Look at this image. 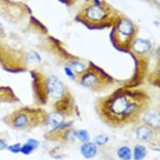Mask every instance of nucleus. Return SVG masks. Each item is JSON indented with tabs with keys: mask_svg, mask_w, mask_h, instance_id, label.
<instances>
[{
	"mask_svg": "<svg viewBox=\"0 0 160 160\" xmlns=\"http://www.w3.org/2000/svg\"><path fill=\"white\" fill-rule=\"evenodd\" d=\"M151 100L139 90H121L95 102V109L101 121L112 128L139 122L151 107Z\"/></svg>",
	"mask_w": 160,
	"mask_h": 160,
	"instance_id": "nucleus-1",
	"label": "nucleus"
},
{
	"mask_svg": "<svg viewBox=\"0 0 160 160\" xmlns=\"http://www.w3.org/2000/svg\"><path fill=\"white\" fill-rule=\"evenodd\" d=\"M85 15L88 20L93 22H99L106 18V11L101 6L95 5L87 9Z\"/></svg>",
	"mask_w": 160,
	"mask_h": 160,
	"instance_id": "nucleus-8",
	"label": "nucleus"
},
{
	"mask_svg": "<svg viewBox=\"0 0 160 160\" xmlns=\"http://www.w3.org/2000/svg\"><path fill=\"white\" fill-rule=\"evenodd\" d=\"M76 133L77 130L71 125V123H63L47 133L44 137L50 141L69 144L74 143L77 139Z\"/></svg>",
	"mask_w": 160,
	"mask_h": 160,
	"instance_id": "nucleus-3",
	"label": "nucleus"
},
{
	"mask_svg": "<svg viewBox=\"0 0 160 160\" xmlns=\"http://www.w3.org/2000/svg\"><path fill=\"white\" fill-rule=\"evenodd\" d=\"M72 71L77 73L82 74L85 71V67L84 65L77 62H74L71 64L70 66L69 67Z\"/></svg>",
	"mask_w": 160,
	"mask_h": 160,
	"instance_id": "nucleus-17",
	"label": "nucleus"
},
{
	"mask_svg": "<svg viewBox=\"0 0 160 160\" xmlns=\"http://www.w3.org/2000/svg\"><path fill=\"white\" fill-rule=\"evenodd\" d=\"M76 138L82 143H86L89 141V135L87 131L85 130H79L77 131Z\"/></svg>",
	"mask_w": 160,
	"mask_h": 160,
	"instance_id": "nucleus-18",
	"label": "nucleus"
},
{
	"mask_svg": "<svg viewBox=\"0 0 160 160\" xmlns=\"http://www.w3.org/2000/svg\"><path fill=\"white\" fill-rule=\"evenodd\" d=\"M82 75L80 79V84L85 87L94 90L103 88L109 81L106 75L95 70L85 71Z\"/></svg>",
	"mask_w": 160,
	"mask_h": 160,
	"instance_id": "nucleus-5",
	"label": "nucleus"
},
{
	"mask_svg": "<svg viewBox=\"0 0 160 160\" xmlns=\"http://www.w3.org/2000/svg\"><path fill=\"white\" fill-rule=\"evenodd\" d=\"M159 114L156 111L149 110L142 117L141 122L154 128V129L159 131L160 127Z\"/></svg>",
	"mask_w": 160,
	"mask_h": 160,
	"instance_id": "nucleus-9",
	"label": "nucleus"
},
{
	"mask_svg": "<svg viewBox=\"0 0 160 160\" xmlns=\"http://www.w3.org/2000/svg\"><path fill=\"white\" fill-rule=\"evenodd\" d=\"M64 117L63 115L57 112H53L51 114H48V119L47 124L50 125L53 129L63 124Z\"/></svg>",
	"mask_w": 160,
	"mask_h": 160,
	"instance_id": "nucleus-12",
	"label": "nucleus"
},
{
	"mask_svg": "<svg viewBox=\"0 0 160 160\" xmlns=\"http://www.w3.org/2000/svg\"><path fill=\"white\" fill-rule=\"evenodd\" d=\"M94 141V143L95 144V145L101 146L107 142L108 137L105 135H99L95 138Z\"/></svg>",
	"mask_w": 160,
	"mask_h": 160,
	"instance_id": "nucleus-19",
	"label": "nucleus"
},
{
	"mask_svg": "<svg viewBox=\"0 0 160 160\" xmlns=\"http://www.w3.org/2000/svg\"><path fill=\"white\" fill-rule=\"evenodd\" d=\"M80 153L86 159L92 158L97 154V147L94 143L89 141L84 143L80 148Z\"/></svg>",
	"mask_w": 160,
	"mask_h": 160,
	"instance_id": "nucleus-10",
	"label": "nucleus"
},
{
	"mask_svg": "<svg viewBox=\"0 0 160 160\" xmlns=\"http://www.w3.org/2000/svg\"><path fill=\"white\" fill-rule=\"evenodd\" d=\"M150 47L149 44L143 40H138L133 44V48L135 51L138 53H144L146 52Z\"/></svg>",
	"mask_w": 160,
	"mask_h": 160,
	"instance_id": "nucleus-16",
	"label": "nucleus"
},
{
	"mask_svg": "<svg viewBox=\"0 0 160 160\" xmlns=\"http://www.w3.org/2000/svg\"><path fill=\"white\" fill-rule=\"evenodd\" d=\"M65 70H66L65 71H66V74H67L69 77H71V78L74 77V74H73V71H72L69 68H66Z\"/></svg>",
	"mask_w": 160,
	"mask_h": 160,
	"instance_id": "nucleus-21",
	"label": "nucleus"
},
{
	"mask_svg": "<svg viewBox=\"0 0 160 160\" xmlns=\"http://www.w3.org/2000/svg\"><path fill=\"white\" fill-rule=\"evenodd\" d=\"M48 114L41 107H24L5 119V123L18 131H30L35 127L47 125Z\"/></svg>",
	"mask_w": 160,
	"mask_h": 160,
	"instance_id": "nucleus-2",
	"label": "nucleus"
},
{
	"mask_svg": "<svg viewBox=\"0 0 160 160\" xmlns=\"http://www.w3.org/2000/svg\"><path fill=\"white\" fill-rule=\"evenodd\" d=\"M117 156L122 160H131L132 158L131 151L129 147L126 146L121 147L117 150Z\"/></svg>",
	"mask_w": 160,
	"mask_h": 160,
	"instance_id": "nucleus-15",
	"label": "nucleus"
},
{
	"mask_svg": "<svg viewBox=\"0 0 160 160\" xmlns=\"http://www.w3.org/2000/svg\"><path fill=\"white\" fill-rule=\"evenodd\" d=\"M54 112L63 117H74L79 115V109L72 95L67 92L63 97L54 102L53 105Z\"/></svg>",
	"mask_w": 160,
	"mask_h": 160,
	"instance_id": "nucleus-4",
	"label": "nucleus"
},
{
	"mask_svg": "<svg viewBox=\"0 0 160 160\" xmlns=\"http://www.w3.org/2000/svg\"><path fill=\"white\" fill-rule=\"evenodd\" d=\"M46 90L48 99L54 100V102L63 97L67 93L63 83L55 76H50L47 79Z\"/></svg>",
	"mask_w": 160,
	"mask_h": 160,
	"instance_id": "nucleus-6",
	"label": "nucleus"
},
{
	"mask_svg": "<svg viewBox=\"0 0 160 160\" xmlns=\"http://www.w3.org/2000/svg\"><path fill=\"white\" fill-rule=\"evenodd\" d=\"M7 147V144L3 141L0 140V151L6 149Z\"/></svg>",
	"mask_w": 160,
	"mask_h": 160,
	"instance_id": "nucleus-22",
	"label": "nucleus"
},
{
	"mask_svg": "<svg viewBox=\"0 0 160 160\" xmlns=\"http://www.w3.org/2000/svg\"><path fill=\"white\" fill-rule=\"evenodd\" d=\"M21 146L20 143H16V144H13L11 146H10L8 147V149L13 153H18L20 152Z\"/></svg>",
	"mask_w": 160,
	"mask_h": 160,
	"instance_id": "nucleus-20",
	"label": "nucleus"
},
{
	"mask_svg": "<svg viewBox=\"0 0 160 160\" xmlns=\"http://www.w3.org/2000/svg\"><path fill=\"white\" fill-rule=\"evenodd\" d=\"M159 131L154 129V128L144 124L138 126L136 129V138L142 142L153 143L157 139L159 136Z\"/></svg>",
	"mask_w": 160,
	"mask_h": 160,
	"instance_id": "nucleus-7",
	"label": "nucleus"
},
{
	"mask_svg": "<svg viewBox=\"0 0 160 160\" xmlns=\"http://www.w3.org/2000/svg\"><path fill=\"white\" fill-rule=\"evenodd\" d=\"M147 150L145 146L138 144L135 147L133 158L135 160H143L146 156Z\"/></svg>",
	"mask_w": 160,
	"mask_h": 160,
	"instance_id": "nucleus-14",
	"label": "nucleus"
},
{
	"mask_svg": "<svg viewBox=\"0 0 160 160\" xmlns=\"http://www.w3.org/2000/svg\"><path fill=\"white\" fill-rule=\"evenodd\" d=\"M118 30L119 34L122 37H127L130 36L133 31V28L131 23L128 20H122L118 27Z\"/></svg>",
	"mask_w": 160,
	"mask_h": 160,
	"instance_id": "nucleus-11",
	"label": "nucleus"
},
{
	"mask_svg": "<svg viewBox=\"0 0 160 160\" xmlns=\"http://www.w3.org/2000/svg\"><path fill=\"white\" fill-rule=\"evenodd\" d=\"M39 142L37 140L31 139H29L26 143L21 146L20 152L25 155L30 154L34 149L39 146Z\"/></svg>",
	"mask_w": 160,
	"mask_h": 160,
	"instance_id": "nucleus-13",
	"label": "nucleus"
}]
</instances>
